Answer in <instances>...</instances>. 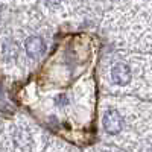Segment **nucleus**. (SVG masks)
<instances>
[{"label": "nucleus", "instance_id": "obj_1", "mask_svg": "<svg viewBox=\"0 0 152 152\" xmlns=\"http://www.w3.org/2000/svg\"><path fill=\"white\" fill-rule=\"evenodd\" d=\"M123 126V119L116 110H108L104 116V128L108 134H117L120 132Z\"/></svg>", "mask_w": 152, "mask_h": 152}, {"label": "nucleus", "instance_id": "obj_2", "mask_svg": "<svg viewBox=\"0 0 152 152\" xmlns=\"http://www.w3.org/2000/svg\"><path fill=\"white\" fill-rule=\"evenodd\" d=\"M24 47H26V53L31 58H40L44 53V50H46V44H44V41L41 40L40 37H31V38H28Z\"/></svg>", "mask_w": 152, "mask_h": 152}, {"label": "nucleus", "instance_id": "obj_3", "mask_svg": "<svg viewBox=\"0 0 152 152\" xmlns=\"http://www.w3.org/2000/svg\"><path fill=\"white\" fill-rule=\"evenodd\" d=\"M111 78L117 85H126L131 79V69L126 64H116L111 70Z\"/></svg>", "mask_w": 152, "mask_h": 152}, {"label": "nucleus", "instance_id": "obj_4", "mask_svg": "<svg viewBox=\"0 0 152 152\" xmlns=\"http://www.w3.org/2000/svg\"><path fill=\"white\" fill-rule=\"evenodd\" d=\"M46 2H47L49 5H59L61 0H46Z\"/></svg>", "mask_w": 152, "mask_h": 152}]
</instances>
